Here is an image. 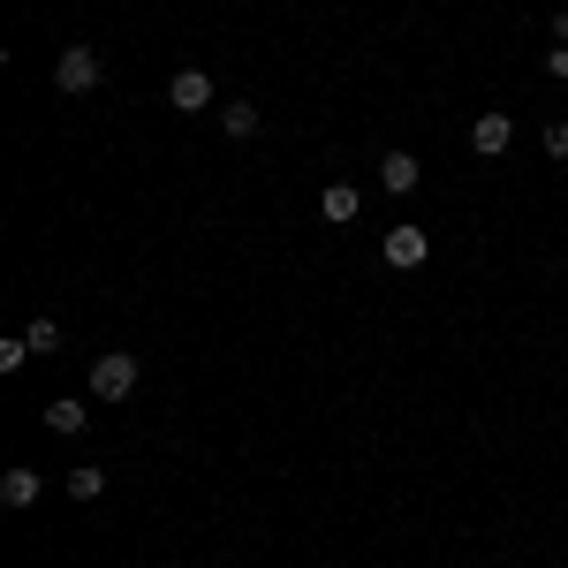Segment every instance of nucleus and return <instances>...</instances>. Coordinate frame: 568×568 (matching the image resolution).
I'll return each mask as SVG.
<instances>
[{
  "label": "nucleus",
  "mask_w": 568,
  "mask_h": 568,
  "mask_svg": "<svg viewBox=\"0 0 568 568\" xmlns=\"http://www.w3.org/2000/svg\"><path fill=\"white\" fill-rule=\"evenodd\" d=\"M91 394H99V402H130V394H136V356L130 349H106L99 364H91Z\"/></svg>",
  "instance_id": "nucleus-1"
},
{
  "label": "nucleus",
  "mask_w": 568,
  "mask_h": 568,
  "mask_svg": "<svg viewBox=\"0 0 568 568\" xmlns=\"http://www.w3.org/2000/svg\"><path fill=\"white\" fill-rule=\"evenodd\" d=\"M53 84L69 91V99H84V91H99V45H69V53L53 61Z\"/></svg>",
  "instance_id": "nucleus-2"
},
{
  "label": "nucleus",
  "mask_w": 568,
  "mask_h": 568,
  "mask_svg": "<svg viewBox=\"0 0 568 568\" xmlns=\"http://www.w3.org/2000/svg\"><path fill=\"white\" fill-rule=\"evenodd\" d=\"M379 258H387V265H402V273H417V265L433 258V235H425V227H387Z\"/></svg>",
  "instance_id": "nucleus-3"
},
{
  "label": "nucleus",
  "mask_w": 568,
  "mask_h": 568,
  "mask_svg": "<svg viewBox=\"0 0 568 568\" xmlns=\"http://www.w3.org/2000/svg\"><path fill=\"white\" fill-rule=\"evenodd\" d=\"M508 144H516V122H508L500 106H485L478 122H470V152H478V160H500Z\"/></svg>",
  "instance_id": "nucleus-4"
},
{
  "label": "nucleus",
  "mask_w": 568,
  "mask_h": 568,
  "mask_svg": "<svg viewBox=\"0 0 568 568\" xmlns=\"http://www.w3.org/2000/svg\"><path fill=\"white\" fill-rule=\"evenodd\" d=\"M168 106H175V114H205V106H213V77H205V69H182L175 84H168Z\"/></svg>",
  "instance_id": "nucleus-5"
},
{
  "label": "nucleus",
  "mask_w": 568,
  "mask_h": 568,
  "mask_svg": "<svg viewBox=\"0 0 568 568\" xmlns=\"http://www.w3.org/2000/svg\"><path fill=\"white\" fill-rule=\"evenodd\" d=\"M417 182H425V168H417L409 152H387V160H379V190H394V197H409Z\"/></svg>",
  "instance_id": "nucleus-6"
},
{
  "label": "nucleus",
  "mask_w": 568,
  "mask_h": 568,
  "mask_svg": "<svg viewBox=\"0 0 568 568\" xmlns=\"http://www.w3.org/2000/svg\"><path fill=\"white\" fill-rule=\"evenodd\" d=\"M318 213L334 220V227H349L364 213V197H356V182H326V197H318Z\"/></svg>",
  "instance_id": "nucleus-7"
},
{
  "label": "nucleus",
  "mask_w": 568,
  "mask_h": 568,
  "mask_svg": "<svg viewBox=\"0 0 568 568\" xmlns=\"http://www.w3.org/2000/svg\"><path fill=\"white\" fill-rule=\"evenodd\" d=\"M0 500H8V508H31V500H39V470H31V463L0 470Z\"/></svg>",
  "instance_id": "nucleus-8"
},
{
  "label": "nucleus",
  "mask_w": 568,
  "mask_h": 568,
  "mask_svg": "<svg viewBox=\"0 0 568 568\" xmlns=\"http://www.w3.org/2000/svg\"><path fill=\"white\" fill-rule=\"evenodd\" d=\"M45 425H53V433H69V439H77V433L91 425V409H84V402H45Z\"/></svg>",
  "instance_id": "nucleus-9"
},
{
  "label": "nucleus",
  "mask_w": 568,
  "mask_h": 568,
  "mask_svg": "<svg viewBox=\"0 0 568 568\" xmlns=\"http://www.w3.org/2000/svg\"><path fill=\"white\" fill-rule=\"evenodd\" d=\"M220 122H227V136H251V130H258V106H251V99H227Z\"/></svg>",
  "instance_id": "nucleus-10"
},
{
  "label": "nucleus",
  "mask_w": 568,
  "mask_h": 568,
  "mask_svg": "<svg viewBox=\"0 0 568 568\" xmlns=\"http://www.w3.org/2000/svg\"><path fill=\"white\" fill-rule=\"evenodd\" d=\"M23 342H31V356H53V349H61V326H53V318H31Z\"/></svg>",
  "instance_id": "nucleus-11"
},
{
  "label": "nucleus",
  "mask_w": 568,
  "mask_h": 568,
  "mask_svg": "<svg viewBox=\"0 0 568 568\" xmlns=\"http://www.w3.org/2000/svg\"><path fill=\"white\" fill-rule=\"evenodd\" d=\"M69 493H77V500H99V493H106V470H99V463L69 470Z\"/></svg>",
  "instance_id": "nucleus-12"
},
{
  "label": "nucleus",
  "mask_w": 568,
  "mask_h": 568,
  "mask_svg": "<svg viewBox=\"0 0 568 568\" xmlns=\"http://www.w3.org/2000/svg\"><path fill=\"white\" fill-rule=\"evenodd\" d=\"M23 356H31V342L16 334V342H0V372H23Z\"/></svg>",
  "instance_id": "nucleus-13"
},
{
  "label": "nucleus",
  "mask_w": 568,
  "mask_h": 568,
  "mask_svg": "<svg viewBox=\"0 0 568 568\" xmlns=\"http://www.w3.org/2000/svg\"><path fill=\"white\" fill-rule=\"evenodd\" d=\"M546 152H554V160H568V122H554V130H546Z\"/></svg>",
  "instance_id": "nucleus-14"
},
{
  "label": "nucleus",
  "mask_w": 568,
  "mask_h": 568,
  "mask_svg": "<svg viewBox=\"0 0 568 568\" xmlns=\"http://www.w3.org/2000/svg\"><path fill=\"white\" fill-rule=\"evenodd\" d=\"M546 69H554V77H568V45H554V53H546Z\"/></svg>",
  "instance_id": "nucleus-15"
},
{
  "label": "nucleus",
  "mask_w": 568,
  "mask_h": 568,
  "mask_svg": "<svg viewBox=\"0 0 568 568\" xmlns=\"http://www.w3.org/2000/svg\"><path fill=\"white\" fill-rule=\"evenodd\" d=\"M554 39H561V45H568V8H561V16H554Z\"/></svg>",
  "instance_id": "nucleus-16"
}]
</instances>
